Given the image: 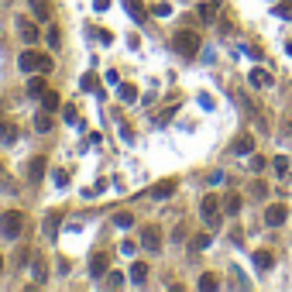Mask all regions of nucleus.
<instances>
[{"instance_id":"nucleus-15","label":"nucleus","mask_w":292,"mask_h":292,"mask_svg":"<svg viewBox=\"0 0 292 292\" xmlns=\"http://www.w3.org/2000/svg\"><path fill=\"white\" fill-rule=\"evenodd\" d=\"M52 127H55V121L48 117V110H42V113H38V117H34V131H42V134H48Z\"/></svg>"},{"instance_id":"nucleus-20","label":"nucleus","mask_w":292,"mask_h":292,"mask_svg":"<svg viewBox=\"0 0 292 292\" xmlns=\"http://www.w3.org/2000/svg\"><path fill=\"white\" fill-rule=\"evenodd\" d=\"M200 17H203L206 24L213 21V17H217V0H210V4H200Z\"/></svg>"},{"instance_id":"nucleus-34","label":"nucleus","mask_w":292,"mask_h":292,"mask_svg":"<svg viewBox=\"0 0 292 292\" xmlns=\"http://www.w3.org/2000/svg\"><path fill=\"white\" fill-rule=\"evenodd\" d=\"M200 107H203V110H213L217 103H213V96H206V93H200Z\"/></svg>"},{"instance_id":"nucleus-37","label":"nucleus","mask_w":292,"mask_h":292,"mask_svg":"<svg viewBox=\"0 0 292 292\" xmlns=\"http://www.w3.org/2000/svg\"><path fill=\"white\" fill-rule=\"evenodd\" d=\"M121 251H124V255H134V251H138V244H134V241H124V244H121Z\"/></svg>"},{"instance_id":"nucleus-22","label":"nucleus","mask_w":292,"mask_h":292,"mask_svg":"<svg viewBox=\"0 0 292 292\" xmlns=\"http://www.w3.org/2000/svg\"><path fill=\"white\" fill-rule=\"evenodd\" d=\"M255 265L265 271V268H271V265H275V258H271L268 251H255Z\"/></svg>"},{"instance_id":"nucleus-2","label":"nucleus","mask_w":292,"mask_h":292,"mask_svg":"<svg viewBox=\"0 0 292 292\" xmlns=\"http://www.w3.org/2000/svg\"><path fill=\"white\" fill-rule=\"evenodd\" d=\"M21 69L24 72H42V76H45V72H52V59L42 55V52H34V48H28L21 55Z\"/></svg>"},{"instance_id":"nucleus-5","label":"nucleus","mask_w":292,"mask_h":292,"mask_svg":"<svg viewBox=\"0 0 292 292\" xmlns=\"http://www.w3.org/2000/svg\"><path fill=\"white\" fill-rule=\"evenodd\" d=\"M285 217H289L285 203H271L268 210H265V224H268V227H282V224H285Z\"/></svg>"},{"instance_id":"nucleus-30","label":"nucleus","mask_w":292,"mask_h":292,"mask_svg":"<svg viewBox=\"0 0 292 292\" xmlns=\"http://www.w3.org/2000/svg\"><path fill=\"white\" fill-rule=\"evenodd\" d=\"M271 169L279 172V176H285V172H289V158H285V155H279L275 162H271Z\"/></svg>"},{"instance_id":"nucleus-1","label":"nucleus","mask_w":292,"mask_h":292,"mask_svg":"<svg viewBox=\"0 0 292 292\" xmlns=\"http://www.w3.org/2000/svg\"><path fill=\"white\" fill-rule=\"evenodd\" d=\"M200 48H203V38L196 31H179L176 34V52H179V55L192 59V55H200Z\"/></svg>"},{"instance_id":"nucleus-12","label":"nucleus","mask_w":292,"mask_h":292,"mask_svg":"<svg viewBox=\"0 0 292 292\" xmlns=\"http://www.w3.org/2000/svg\"><path fill=\"white\" fill-rule=\"evenodd\" d=\"M234 155H241V158H247V155H255V138H237L234 141Z\"/></svg>"},{"instance_id":"nucleus-38","label":"nucleus","mask_w":292,"mask_h":292,"mask_svg":"<svg viewBox=\"0 0 292 292\" xmlns=\"http://www.w3.org/2000/svg\"><path fill=\"white\" fill-rule=\"evenodd\" d=\"M45 230H48V237H55V230H59V217H52V220H48Z\"/></svg>"},{"instance_id":"nucleus-24","label":"nucleus","mask_w":292,"mask_h":292,"mask_svg":"<svg viewBox=\"0 0 292 292\" xmlns=\"http://www.w3.org/2000/svg\"><path fill=\"white\" fill-rule=\"evenodd\" d=\"M131 224H134V217L127 213V210H124V213H113V227H121V230H127Z\"/></svg>"},{"instance_id":"nucleus-21","label":"nucleus","mask_w":292,"mask_h":292,"mask_svg":"<svg viewBox=\"0 0 292 292\" xmlns=\"http://www.w3.org/2000/svg\"><path fill=\"white\" fill-rule=\"evenodd\" d=\"M103 285H107V289H121V285H124V271H107Z\"/></svg>"},{"instance_id":"nucleus-4","label":"nucleus","mask_w":292,"mask_h":292,"mask_svg":"<svg viewBox=\"0 0 292 292\" xmlns=\"http://www.w3.org/2000/svg\"><path fill=\"white\" fill-rule=\"evenodd\" d=\"M21 230H24V213H4L0 217V234L7 237V241H14Z\"/></svg>"},{"instance_id":"nucleus-7","label":"nucleus","mask_w":292,"mask_h":292,"mask_svg":"<svg viewBox=\"0 0 292 292\" xmlns=\"http://www.w3.org/2000/svg\"><path fill=\"white\" fill-rule=\"evenodd\" d=\"M107 268H110V255H93L90 258V271H93V279H103V275H107Z\"/></svg>"},{"instance_id":"nucleus-16","label":"nucleus","mask_w":292,"mask_h":292,"mask_svg":"<svg viewBox=\"0 0 292 292\" xmlns=\"http://www.w3.org/2000/svg\"><path fill=\"white\" fill-rule=\"evenodd\" d=\"M28 4H31V11H34V17H38V21H48V0H28Z\"/></svg>"},{"instance_id":"nucleus-40","label":"nucleus","mask_w":292,"mask_h":292,"mask_svg":"<svg viewBox=\"0 0 292 292\" xmlns=\"http://www.w3.org/2000/svg\"><path fill=\"white\" fill-rule=\"evenodd\" d=\"M285 52H289V59H292V42H289V45H285Z\"/></svg>"},{"instance_id":"nucleus-42","label":"nucleus","mask_w":292,"mask_h":292,"mask_svg":"<svg viewBox=\"0 0 292 292\" xmlns=\"http://www.w3.org/2000/svg\"><path fill=\"white\" fill-rule=\"evenodd\" d=\"M0 172H4V165H0Z\"/></svg>"},{"instance_id":"nucleus-35","label":"nucleus","mask_w":292,"mask_h":292,"mask_svg":"<svg viewBox=\"0 0 292 292\" xmlns=\"http://www.w3.org/2000/svg\"><path fill=\"white\" fill-rule=\"evenodd\" d=\"M59 42H62V38H59V31H55V28H48V45L59 48Z\"/></svg>"},{"instance_id":"nucleus-25","label":"nucleus","mask_w":292,"mask_h":292,"mask_svg":"<svg viewBox=\"0 0 292 292\" xmlns=\"http://www.w3.org/2000/svg\"><path fill=\"white\" fill-rule=\"evenodd\" d=\"M275 14H279L282 21H292V0H282V4H275Z\"/></svg>"},{"instance_id":"nucleus-36","label":"nucleus","mask_w":292,"mask_h":292,"mask_svg":"<svg viewBox=\"0 0 292 292\" xmlns=\"http://www.w3.org/2000/svg\"><path fill=\"white\" fill-rule=\"evenodd\" d=\"M155 14H158V17H169V14H172V7H169V4H158V7H155Z\"/></svg>"},{"instance_id":"nucleus-27","label":"nucleus","mask_w":292,"mask_h":292,"mask_svg":"<svg viewBox=\"0 0 292 292\" xmlns=\"http://www.w3.org/2000/svg\"><path fill=\"white\" fill-rule=\"evenodd\" d=\"M28 93H31V96H42V93H45V83H42V76L28 79Z\"/></svg>"},{"instance_id":"nucleus-39","label":"nucleus","mask_w":292,"mask_h":292,"mask_svg":"<svg viewBox=\"0 0 292 292\" xmlns=\"http://www.w3.org/2000/svg\"><path fill=\"white\" fill-rule=\"evenodd\" d=\"M93 7H96V11H107V7H110V0H93Z\"/></svg>"},{"instance_id":"nucleus-32","label":"nucleus","mask_w":292,"mask_h":292,"mask_svg":"<svg viewBox=\"0 0 292 292\" xmlns=\"http://www.w3.org/2000/svg\"><path fill=\"white\" fill-rule=\"evenodd\" d=\"M83 90H86V93L96 90V76H93V72H86V76H83Z\"/></svg>"},{"instance_id":"nucleus-41","label":"nucleus","mask_w":292,"mask_h":292,"mask_svg":"<svg viewBox=\"0 0 292 292\" xmlns=\"http://www.w3.org/2000/svg\"><path fill=\"white\" fill-rule=\"evenodd\" d=\"M0 271H4V258H0Z\"/></svg>"},{"instance_id":"nucleus-23","label":"nucleus","mask_w":292,"mask_h":292,"mask_svg":"<svg viewBox=\"0 0 292 292\" xmlns=\"http://www.w3.org/2000/svg\"><path fill=\"white\" fill-rule=\"evenodd\" d=\"M45 258H34V265H31V275H34V282H45L48 275H45Z\"/></svg>"},{"instance_id":"nucleus-8","label":"nucleus","mask_w":292,"mask_h":292,"mask_svg":"<svg viewBox=\"0 0 292 292\" xmlns=\"http://www.w3.org/2000/svg\"><path fill=\"white\" fill-rule=\"evenodd\" d=\"M21 38L28 42V45H34V42L42 38V31H38V24H34V21H28V17H21Z\"/></svg>"},{"instance_id":"nucleus-31","label":"nucleus","mask_w":292,"mask_h":292,"mask_svg":"<svg viewBox=\"0 0 292 292\" xmlns=\"http://www.w3.org/2000/svg\"><path fill=\"white\" fill-rule=\"evenodd\" d=\"M224 206H227V213H237V210H241V196H234V192H230Z\"/></svg>"},{"instance_id":"nucleus-19","label":"nucleus","mask_w":292,"mask_h":292,"mask_svg":"<svg viewBox=\"0 0 292 292\" xmlns=\"http://www.w3.org/2000/svg\"><path fill=\"white\" fill-rule=\"evenodd\" d=\"M42 172H45V158H31V169H28V179L38 182L42 179Z\"/></svg>"},{"instance_id":"nucleus-3","label":"nucleus","mask_w":292,"mask_h":292,"mask_svg":"<svg viewBox=\"0 0 292 292\" xmlns=\"http://www.w3.org/2000/svg\"><path fill=\"white\" fill-rule=\"evenodd\" d=\"M203 220H206V227L210 230H217L220 227V200H217V192H206V200H203Z\"/></svg>"},{"instance_id":"nucleus-17","label":"nucleus","mask_w":292,"mask_h":292,"mask_svg":"<svg viewBox=\"0 0 292 292\" xmlns=\"http://www.w3.org/2000/svg\"><path fill=\"white\" fill-rule=\"evenodd\" d=\"M117 93H121L124 103H134L138 100V86H134V83H121V90H117Z\"/></svg>"},{"instance_id":"nucleus-10","label":"nucleus","mask_w":292,"mask_h":292,"mask_svg":"<svg viewBox=\"0 0 292 292\" xmlns=\"http://www.w3.org/2000/svg\"><path fill=\"white\" fill-rule=\"evenodd\" d=\"M247 83H251L255 90H265V86H271V76L265 72V69H251V76H247Z\"/></svg>"},{"instance_id":"nucleus-9","label":"nucleus","mask_w":292,"mask_h":292,"mask_svg":"<svg viewBox=\"0 0 292 292\" xmlns=\"http://www.w3.org/2000/svg\"><path fill=\"white\" fill-rule=\"evenodd\" d=\"M0 141H4V145H14V141H17V127H14L7 117H0Z\"/></svg>"},{"instance_id":"nucleus-33","label":"nucleus","mask_w":292,"mask_h":292,"mask_svg":"<svg viewBox=\"0 0 292 292\" xmlns=\"http://www.w3.org/2000/svg\"><path fill=\"white\" fill-rule=\"evenodd\" d=\"M217 285H220V282H217L213 275H203V279H200V289L203 292H206V289H217Z\"/></svg>"},{"instance_id":"nucleus-6","label":"nucleus","mask_w":292,"mask_h":292,"mask_svg":"<svg viewBox=\"0 0 292 292\" xmlns=\"http://www.w3.org/2000/svg\"><path fill=\"white\" fill-rule=\"evenodd\" d=\"M176 189H179V182H176V179H162V182L151 186V196H155V200H169Z\"/></svg>"},{"instance_id":"nucleus-28","label":"nucleus","mask_w":292,"mask_h":292,"mask_svg":"<svg viewBox=\"0 0 292 292\" xmlns=\"http://www.w3.org/2000/svg\"><path fill=\"white\" fill-rule=\"evenodd\" d=\"M265 165H268V162H265L261 155H247V169H251V172H261Z\"/></svg>"},{"instance_id":"nucleus-13","label":"nucleus","mask_w":292,"mask_h":292,"mask_svg":"<svg viewBox=\"0 0 292 292\" xmlns=\"http://www.w3.org/2000/svg\"><path fill=\"white\" fill-rule=\"evenodd\" d=\"M141 244H145L148 251H158V247H162V230H158V227H148V230H145V241H141Z\"/></svg>"},{"instance_id":"nucleus-11","label":"nucleus","mask_w":292,"mask_h":292,"mask_svg":"<svg viewBox=\"0 0 292 292\" xmlns=\"http://www.w3.org/2000/svg\"><path fill=\"white\" fill-rule=\"evenodd\" d=\"M124 11L131 14V17H134L138 24H145V17H148V11L141 7V0H124Z\"/></svg>"},{"instance_id":"nucleus-26","label":"nucleus","mask_w":292,"mask_h":292,"mask_svg":"<svg viewBox=\"0 0 292 292\" xmlns=\"http://www.w3.org/2000/svg\"><path fill=\"white\" fill-rule=\"evenodd\" d=\"M189 247H192V251H206V247H210V234H196L189 241Z\"/></svg>"},{"instance_id":"nucleus-18","label":"nucleus","mask_w":292,"mask_h":292,"mask_svg":"<svg viewBox=\"0 0 292 292\" xmlns=\"http://www.w3.org/2000/svg\"><path fill=\"white\" fill-rule=\"evenodd\" d=\"M59 93H52V90H45L42 93V110H59Z\"/></svg>"},{"instance_id":"nucleus-14","label":"nucleus","mask_w":292,"mask_h":292,"mask_svg":"<svg viewBox=\"0 0 292 292\" xmlns=\"http://www.w3.org/2000/svg\"><path fill=\"white\" fill-rule=\"evenodd\" d=\"M127 275H131V282H134V285H145V282H148V265H145V261H134Z\"/></svg>"},{"instance_id":"nucleus-29","label":"nucleus","mask_w":292,"mask_h":292,"mask_svg":"<svg viewBox=\"0 0 292 292\" xmlns=\"http://www.w3.org/2000/svg\"><path fill=\"white\" fill-rule=\"evenodd\" d=\"M66 124H72V127H83V121H79V113H76V107H66Z\"/></svg>"}]
</instances>
